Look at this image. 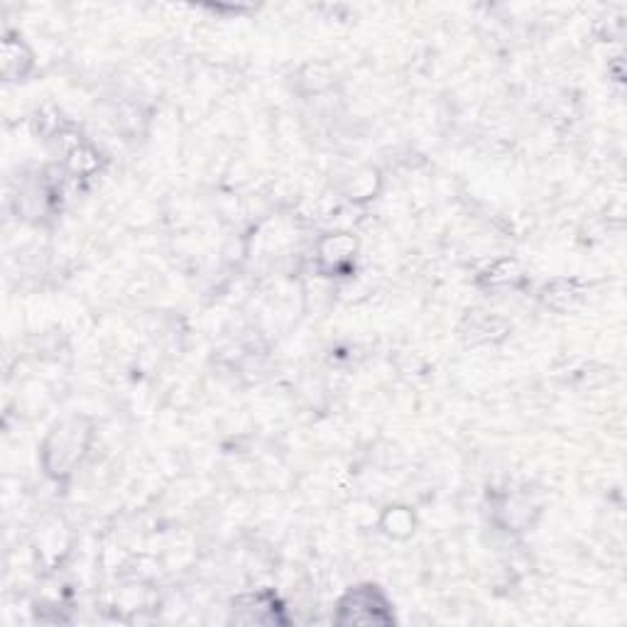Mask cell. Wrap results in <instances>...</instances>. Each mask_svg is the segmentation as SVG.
Listing matches in <instances>:
<instances>
[{"label":"cell","instance_id":"11","mask_svg":"<svg viewBox=\"0 0 627 627\" xmlns=\"http://www.w3.org/2000/svg\"><path fill=\"white\" fill-rule=\"evenodd\" d=\"M331 72L323 64H305L297 74L299 92L305 96H319L331 88Z\"/></svg>","mask_w":627,"mask_h":627},{"label":"cell","instance_id":"9","mask_svg":"<svg viewBox=\"0 0 627 627\" xmlns=\"http://www.w3.org/2000/svg\"><path fill=\"white\" fill-rule=\"evenodd\" d=\"M100 164H104V157L92 142L82 138L64 152L62 167L70 179H92L100 170Z\"/></svg>","mask_w":627,"mask_h":627},{"label":"cell","instance_id":"4","mask_svg":"<svg viewBox=\"0 0 627 627\" xmlns=\"http://www.w3.org/2000/svg\"><path fill=\"white\" fill-rule=\"evenodd\" d=\"M358 253H361V243L351 231H329L314 243V270L331 279L351 277L355 273Z\"/></svg>","mask_w":627,"mask_h":627},{"label":"cell","instance_id":"3","mask_svg":"<svg viewBox=\"0 0 627 627\" xmlns=\"http://www.w3.org/2000/svg\"><path fill=\"white\" fill-rule=\"evenodd\" d=\"M229 623L235 625H289L285 601L275 588H253L235 593L229 603Z\"/></svg>","mask_w":627,"mask_h":627},{"label":"cell","instance_id":"5","mask_svg":"<svg viewBox=\"0 0 627 627\" xmlns=\"http://www.w3.org/2000/svg\"><path fill=\"white\" fill-rule=\"evenodd\" d=\"M38 54L20 32H6L0 44V76L6 84H22L35 74Z\"/></svg>","mask_w":627,"mask_h":627},{"label":"cell","instance_id":"8","mask_svg":"<svg viewBox=\"0 0 627 627\" xmlns=\"http://www.w3.org/2000/svg\"><path fill=\"white\" fill-rule=\"evenodd\" d=\"M417 528H419L417 512H414L410 506H402V502H392V506H387L383 512H380L378 530L392 542L412 540Z\"/></svg>","mask_w":627,"mask_h":627},{"label":"cell","instance_id":"7","mask_svg":"<svg viewBox=\"0 0 627 627\" xmlns=\"http://www.w3.org/2000/svg\"><path fill=\"white\" fill-rule=\"evenodd\" d=\"M586 289L578 283L576 277H552L546 279L540 289V301L556 314H566L571 309H576L581 301H584Z\"/></svg>","mask_w":627,"mask_h":627},{"label":"cell","instance_id":"2","mask_svg":"<svg viewBox=\"0 0 627 627\" xmlns=\"http://www.w3.org/2000/svg\"><path fill=\"white\" fill-rule=\"evenodd\" d=\"M395 606L383 586L373 581H363L346 588L333 606L331 623L341 627L351 625H380L387 627L395 623Z\"/></svg>","mask_w":627,"mask_h":627},{"label":"cell","instance_id":"10","mask_svg":"<svg viewBox=\"0 0 627 627\" xmlns=\"http://www.w3.org/2000/svg\"><path fill=\"white\" fill-rule=\"evenodd\" d=\"M380 184H383V177H380L375 167H361V170L346 179L343 196L353 201V204H365V201L375 199V194L380 192Z\"/></svg>","mask_w":627,"mask_h":627},{"label":"cell","instance_id":"1","mask_svg":"<svg viewBox=\"0 0 627 627\" xmlns=\"http://www.w3.org/2000/svg\"><path fill=\"white\" fill-rule=\"evenodd\" d=\"M96 442V424L86 414H66L44 434L40 444L42 474L52 483L64 486L76 476V470L92 456Z\"/></svg>","mask_w":627,"mask_h":627},{"label":"cell","instance_id":"6","mask_svg":"<svg viewBox=\"0 0 627 627\" xmlns=\"http://www.w3.org/2000/svg\"><path fill=\"white\" fill-rule=\"evenodd\" d=\"M528 285V270L518 257L502 255L488 263L483 270L476 275V287L486 295H508L518 293Z\"/></svg>","mask_w":627,"mask_h":627}]
</instances>
